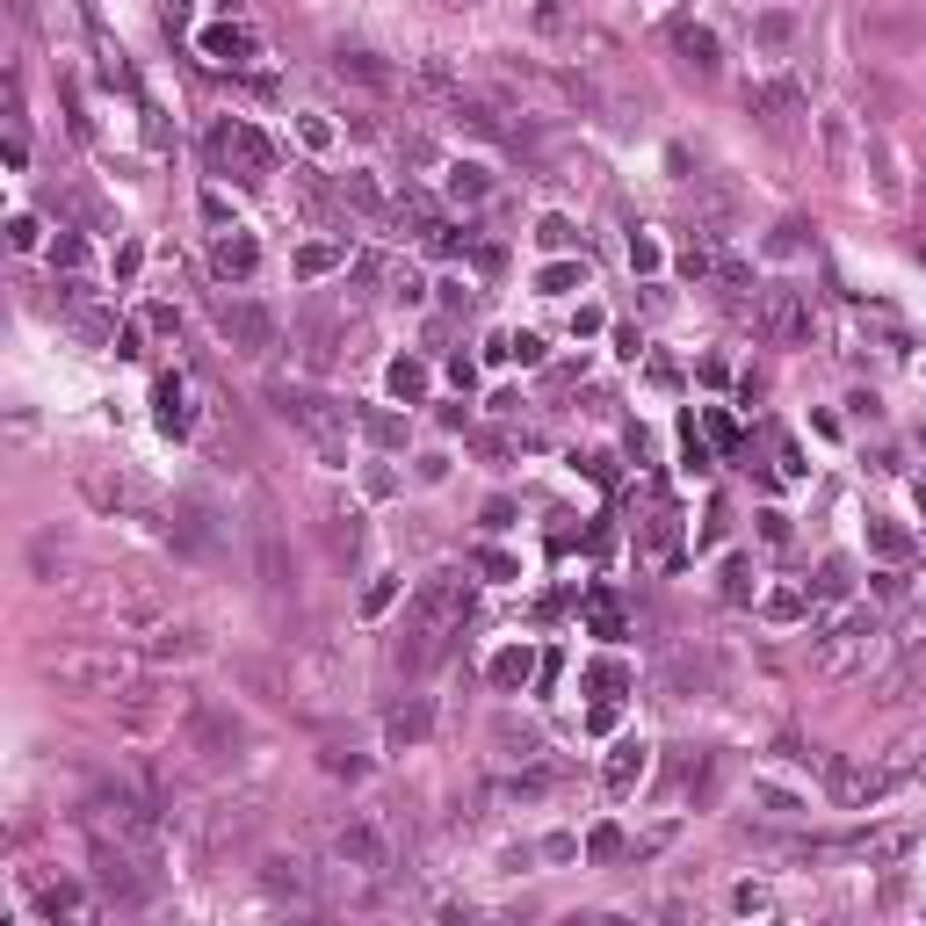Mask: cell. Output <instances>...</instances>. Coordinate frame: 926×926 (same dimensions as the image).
<instances>
[{
	"instance_id": "28",
	"label": "cell",
	"mask_w": 926,
	"mask_h": 926,
	"mask_svg": "<svg viewBox=\"0 0 926 926\" xmlns=\"http://www.w3.org/2000/svg\"><path fill=\"white\" fill-rule=\"evenodd\" d=\"M37 905H44L51 919H58V912H66V919H80V912H87V898H80V890H73V883H58V890H44V898H37Z\"/></svg>"
},
{
	"instance_id": "16",
	"label": "cell",
	"mask_w": 926,
	"mask_h": 926,
	"mask_svg": "<svg viewBox=\"0 0 926 926\" xmlns=\"http://www.w3.org/2000/svg\"><path fill=\"white\" fill-rule=\"evenodd\" d=\"M203 58H218V66L254 58V29H203Z\"/></svg>"
},
{
	"instance_id": "39",
	"label": "cell",
	"mask_w": 926,
	"mask_h": 926,
	"mask_svg": "<svg viewBox=\"0 0 926 926\" xmlns=\"http://www.w3.org/2000/svg\"><path fill=\"white\" fill-rule=\"evenodd\" d=\"M818 594H847V565H840V558H832V565L818 572Z\"/></svg>"
},
{
	"instance_id": "29",
	"label": "cell",
	"mask_w": 926,
	"mask_h": 926,
	"mask_svg": "<svg viewBox=\"0 0 926 926\" xmlns=\"http://www.w3.org/2000/svg\"><path fill=\"white\" fill-rule=\"evenodd\" d=\"M341 196H348L355 210H384V196H377V181H369V174H348V181H341Z\"/></svg>"
},
{
	"instance_id": "19",
	"label": "cell",
	"mask_w": 926,
	"mask_h": 926,
	"mask_svg": "<svg viewBox=\"0 0 926 926\" xmlns=\"http://www.w3.org/2000/svg\"><path fill=\"white\" fill-rule=\"evenodd\" d=\"M637 775H644V746L630 738V746H615V753H608V775H601V782H608L615 796H630V789H637Z\"/></svg>"
},
{
	"instance_id": "37",
	"label": "cell",
	"mask_w": 926,
	"mask_h": 926,
	"mask_svg": "<svg viewBox=\"0 0 926 926\" xmlns=\"http://www.w3.org/2000/svg\"><path fill=\"white\" fill-rule=\"evenodd\" d=\"M579 232H572V218H543V246H572Z\"/></svg>"
},
{
	"instance_id": "40",
	"label": "cell",
	"mask_w": 926,
	"mask_h": 926,
	"mask_svg": "<svg viewBox=\"0 0 926 926\" xmlns=\"http://www.w3.org/2000/svg\"><path fill=\"white\" fill-rule=\"evenodd\" d=\"M391 594H398V586H391V579H377V586L362 594V608H369V615H384V608H391Z\"/></svg>"
},
{
	"instance_id": "10",
	"label": "cell",
	"mask_w": 926,
	"mask_h": 926,
	"mask_svg": "<svg viewBox=\"0 0 926 926\" xmlns=\"http://www.w3.org/2000/svg\"><path fill=\"white\" fill-rule=\"evenodd\" d=\"M218 326H225V341H232L239 355H268V348H275V319L261 312V304H225Z\"/></svg>"
},
{
	"instance_id": "30",
	"label": "cell",
	"mask_w": 926,
	"mask_h": 926,
	"mask_svg": "<svg viewBox=\"0 0 926 926\" xmlns=\"http://www.w3.org/2000/svg\"><path fill=\"white\" fill-rule=\"evenodd\" d=\"M767 615H775V623H796V615H804V594H796V586H775V594H767Z\"/></svg>"
},
{
	"instance_id": "23",
	"label": "cell",
	"mask_w": 926,
	"mask_h": 926,
	"mask_svg": "<svg viewBox=\"0 0 926 926\" xmlns=\"http://www.w3.org/2000/svg\"><path fill=\"white\" fill-rule=\"evenodd\" d=\"M152 652H160V659H196L203 637L196 630H160V637H152Z\"/></svg>"
},
{
	"instance_id": "33",
	"label": "cell",
	"mask_w": 926,
	"mask_h": 926,
	"mask_svg": "<svg viewBox=\"0 0 926 926\" xmlns=\"http://www.w3.org/2000/svg\"><path fill=\"white\" fill-rule=\"evenodd\" d=\"M333 261H341V246H304V254H297V275H326Z\"/></svg>"
},
{
	"instance_id": "15",
	"label": "cell",
	"mask_w": 926,
	"mask_h": 926,
	"mask_svg": "<svg viewBox=\"0 0 926 926\" xmlns=\"http://www.w3.org/2000/svg\"><path fill=\"white\" fill-rule=\"evenodd\" d=\"M261 883H268V898H304L312 890V876H304V861H261Z\"/></svg>"
},
{
	"instance_id": "3",
	"label": "cell",
	"mask_w": 926,
	"mask_h": 926,
	"mask_svg": "<svg viewBox=\"0 0 926 926\" xmlns=\"http://www.w3.org/2000/svg\"><path fill=\"white\" fill-rule=\"evenodd\" d=\"M210 160L218 167H239V181H268L275 174V145L254 131V123H218V131H210Z\"/></svg>"
},
{
	"instance_id": "21",
	"label": "cell",
	"mask_w": 926,
	"mask_h": 926,
	"mask_svg": "<svg viewBox=\"0 0 926 926\" xmlns=\"http://www.w3.org/2000/svg\"><path fill=\"white\" fill-rule=\"evenodd\" d=\"M529 673H536V652H529V644H514V652L492 659V688H521Z\"/></svg>"
},
{
	"instance_id": "34",
	"label": "cell",
	"mask_w": 926,
	"mask_h": 926,
	"mask_svg": "<svg viewBox=\"0 0 926 926\" xmlns=\"http://www.w3.org/2000/svg\"><path fill=\"white\" fill-rule=\"evenodd\" d=\"M586 854H594V861H615V854H623V832H615V825H601L594 840H586Z\"/></svg>"
},
{
	"instance_id": "17",
	"label": "cell",
	"mask_w": 926,
	"mask_h": 926,
	"mask_svg": "<svg viewBox=\"0 0 926 926\" xmlns=\"http://www.w3.org/2000/svg\"><path fill=\"white\" fill-rule=\"evenodd\" d=\"M673 51H681V58H688L695 73H717V37H709V29L681 22V29H673Z\"/></svg>"
},
{
	"instance_id": "36",
	"label": "cell",
	"mask_w": 926,
	"mask_h": 926,
	"mask_svg": "<svg viewBox=\"0 0 926 926\" xmlns=\"http://www.w3.org/2000/svg\"><path fill=\"white\" fill-rule=\"evenodd\" d=\"M478 572L485 579H514V558H507V550H478Z\"/></svg>"
},
{
	"instance_id": "32",
	"label": "cell",
	"mask_w": 926,
	"mask_h": 926,
	"mask_svg": "<svg viewBox=\"0 0 926 926\" xmlns=\"http://www.w3.org/2000/svg\"><path fill=\"white\" fill-rule=\"evenodd\" d=\"M753 37H760V44H775V51H782V44L796 37V22H789V15H760V22H753Z\"/></svg>"
},
{
	"instance_id": "31",
	"label": "cell",
	"mask_w": 926,
	"mask_h": 926,
	"mask_svg": "<svg viewBox=\"0 0 926 926\" xmlns=\"http://www.w3.org/2000/svg\"><path fill=\"white\" fill-rule=\"evenodd\" d=\"M586 681H594V688H601V702H608L615 688H630V666H615V659H601L594 673H586Z\"/></svg>"
},
{
	"instance_id": "13",
	"label": "cell",
	"mask_w": 926,
	"mask_h": 926,
	"mask_svg": "<svg viewBox=\"0 0 926 926\" xmlns=\"http://www.w3.org/2000/svg\"><path fill=\"white\" fill-rule=\"evenodd\" d=\"M427 731H435V709H427L420 695H413V702H398L391 717H384V738H391V746H420Z\"/></svg>"
},
{
	"instance_id": "7",
	"label": "cell",
	"mask_w": 926,
	"mask_h": 926,
	"mask_svg": "<svg viewBox=\"0 0 926 926\" xmlns=\"http://www.w3.org/2000/svg\"><path fill=\"white\" fill-rule=\"evenodd\" d=\"M876 652H883V644H876V615H847V623L818 644V666L825 673H847V666H869Z\"/></svg>"
},
{
	"instance_id": "1",
	"label": "cell",
	"mask_w": 926,
	"mask_h": 926,
	"mask_svg": "<svg viewBox=\"0 0 926 926\" xmlns=\"http://www.w3.org/2000/svg\"><path fill=\"white\" fill-rule=\"evenodd\" d=\"M463 615H471V579H463V572L420 579V594H413V608H406V637H398V666H427Z\"/></svg>"
},
{
	"instance_id": "22",
	"label": "cell",
	"mask_w": 926,
	"mask_h": 926,
	"mask_svg": "<svg viewBox=\"0 0 926 926\" xmlns=\"http://www.w3.org/2000/svg\"><path fill=\"white\" fill-rule=\"evenodd\" d=\"M254 239H218V275H225V283H232V275H254Z\"/></svg>"
},
{
	"instance_id": "14",
	"label": "cell",
	"mask_w": 926,
	"mask_h": 926,
	"mask_svg": "<svg viewBox=\"0 0 926 926\" xmlns=\"http://www.w3.org/2000/svg\"><path fill=\"white\" fill-rule=\"evenodd\" d=\"M189 738H196V753H232V746H239V724L225 717V709H196V717H189Z\"/></svg>"
},
{
	"instance_id": "26",
	"label": "cell",
	"mask_w": 926,
	"mask_h": 926,
	"mask_svg": "<svg viewBox=\"0 0 926 926\" xmlns=\"http://www.w3.org/2000/svg\"><path fill=\"white\" fill-rule=\"evenodd\" d=\"M586 623H594L601 637H623V608H615L608 594H594V601H586Z\"/></svg>"
},
{
	"instance_id": "35",
	"label": "cell",
	"mask_w": 926,
	"mask_h": 926,
	"mask_svg": "<svg viewBox=\"0 0 926 926\" xmlns=\"http://www.w3.org/2000/svg\"><path fill=\"white\" fill-rule=\"evenodd\" d=\"M579 275H586V268H572V261H558V268H543V290L558 297V290H572V283H579Z\"/></svg>"
},
{
	"instance_id": "8",
	"label": "cell",
	"mask_w": 926,
	"mask_h": 926,
	"mask_svg": "<svg viewBox=\"0 0 926 926\" xmlns=\"http://www.w3.org/2000/svg\"><path fill=\"white\" fill-rule=\"evenodd\" d=\"M760 326H767V341H775V348H804L811 341V304H804V290H767L760 297Z\"/></svg>"
},
{
	"instance_id": "27",
	"label": "cell",
	"mask_w": 926,
	"mask_h": 926,
	"mask_svg": "<svg viewBox=\"0 0 926 926\" xmlns=\"http://www.w3.org/2000/svg\"><path fill=\"white\" fill-rule=\"evenodd\" d=\"M449 196L456 203H478L485 196V167H449Z\"/></svg>"
},
{
	"instance_id": "18",
	"label": "cell",
	"mask_w": 926,
	"mask_h": 926,
	"mask_svg": "<svg viewBox=\"0 0 926 926\" xmlns=\"http://www.w3.org/2000/svg\"><path fill=\"white\" fill-rule=\"evenodd\" d=\"M152 398H160V427H167V435H189V384L160 377V391H152Z\"/></svg>"
},
{
	"instance_id": "20",
	"label": "cell",
	"mask_w": 926,
	"mask_h": 926,
	"mask_svg": "<svg viewBox=\"0 0 926 926\" xmlns=\"http://www.w3.org/2000/svg\"><path fill=\"white\" fill-rule=\"evenodd\" d=\"M333 66H341V80H362V87H391V80H398L384 58H369V51H341Z\"/></svg>"
},
{
	"instance_id": "2",
	"label": "cell",
	"mask_w": 926,
	"mask_h": 926,
	"mask_svg": "<svg viewBox=\"0 0 926 926\" xmlns=\"http://www.w3.org/2000/svg\"><path fill=\"white\" fill-rule=\"evenodd\" d=\"M87 825H95V840H116V847H131V854L160 847V818H152L138 796H123V789H102L95 804H87Z\"/></svg>"
},
{
	"instance_id": "6",
	"label": "cell",
	"mask_w": 926,
	"mask_h": 926,
	"mask_svg": "<svg viewBox=\"0 0 926 926\" xmlns=\"http://www.w3.org/2000/svg\"><path fill=\"white\" fill-rule=\"evenodd\" d=\"M51 673L73 681V688H123V681H131V659H123V652H87V644H80V652H51Z\"/></svg>"
},
{
	"instance_id": "24",
	"label": "cell",
	"mask_w": 926,
	"mask_h": 926,
	"mask_svg": "<svg viewBox=\"0 0 926 926\" xmlns=\"http://www.w3.org/2000/svg\"><path fill=\"white\" fill-rule=\"evenodd\" d=\"M420 391H427V369L420 362H391V398H406V406H413Z\"/></svg>"
},
{
	"instance_id": "38",
	"label": "cell",
	"mask_w": 926,
	"mask_h": 926,
	"mask_svg": "<svg viewBox=\"0 0 926 926\" xmlns=\"http://www.w3.org/2000/svg\"><path fill=\"white\" fill-rule=\"evenodd\" d=\"M753 586H746V565H724V601H746Z\"/></svg>"
},
{
	"instance_id": "25",
	"label": "cell",
	"mask_w": 926,
	"mask_h": 926,
	"mask_svg": "<svg viewBox=\"0 0 926 926\" xmlns=\"http://www.w3.org/2000/svg\"><path fill=\"white\" fill-rule=\"evenodd\" d=\"M362 435H369V442H384V449H398V442H406V420H391V413H362Z\"/></svg>"
},
{
	"instance_id": "12",
	"label": "cell",
	"mask_w": 926,
	"mask_h": 926,
	"mask_svg": "<svg viewBox=\"0 0 926 926\" xmlns=\"http://www.w3.org/2000/svg\"><path fill=\"white\" fill-rule=\"evenodd\" d=\"M746 102H753V116L782 123V116H804V87H796V80H760Z\"/></svg>"
},
{
	"instance_id": "11",
	"label": "cell",
	"mask_w": 926,
	"mask_h": 926,
	"mask_svg": "<svg viewBox=\"0 0 926 926\" xmlns=\"http://www.w3.org/2000/svg\"><path fill=\"white\" fill-rule=\"evenodd\" d=\"M912 840H919V825H883V832H854L847 854H854V861H898Z\"/></svg>"
},
{
	"instance_id": "5",
	"label": "cell",
	"mask_w": 926,
	"mask_h": 926,
	"mask_svg": "<svg viewBox=\"0 0 926 926\" xmlns=\"http://www.w3.org/2000/svg\"><path fill=\"white\" fill-rule=\"evenodd\" d=\"M333 861H341V869H355V876H384L391 869V840L369 818H348L341 832H333Z\"/></svg>"
},
{
	"instance_id": "9",
	"label": "cell",
	"mask_w": 926,
	"mask_h": 926,
	"mask_svg": "<svg viewBox=\"0 0 926 926\" xmlns=\"http://www.w3.org/2000/svg\"><path fill=\"white\" fill-rule=\"evenodd\" d=\"M218 543H225L218 514H210L203 500H174V550H189V558H210Z\"/></svg>"
},
{
	"instance_id": "4",
	"label": "cell",
	"mask_w": 926,
	"mask_h": 926,
	"mask_svg": "<svg viewBox=\"0 0 926 926\" xmlns=\"http://www.w3.org/2000/svg\"><path fill=\"white\" fill-rule=\"evenodd\" d=\"M275 406H283V420L290 427H304V435H312L326 456H341V442H348V413L333 406V398H312V391H275Z\"/></svg>"
}]
</instances>
